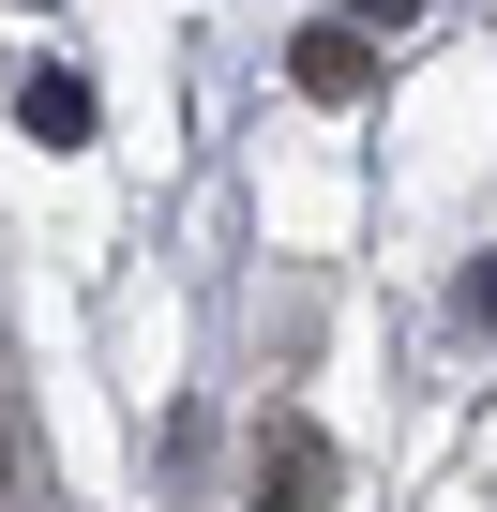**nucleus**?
Masks as SVG:
<instances>
[{
    "mask_svg": "<svg viewBox=\"0 0 497 512\" xmlns=\"http://www.w3.org/2000/svg\"><path fill=\"white\" fill-rule=\"evenodd\" d=\"M257 512H332V437H317L302 407L257 422Z\"/></svg>",
    "mask_w": 497,
    "mask_h": 512,
    "instance_id": "nucleus-1",
    "label": "nucleus"
},
{
    "mask_svg": "<svg viewBox=\"0 0 497 512\" xmlns=\"http://www.w3.org/2000/svg\"><path fill=\"white\" fill-rule=\"evenodd\" d=\"M287 76H302V91H317V106H347V91H362V76H377V46H362V31H347V16H317V31H302V46H287Z\"/></svg>",
    "mask_w": 497,
    "mask_h": 512,
    "instance_id": "nucleus-2",
    "label": "nucleus"
},
{
    "mask_svg": "<svg viewBox=\"0 0 497 512\" xmlns=\"http://www.w3.org/2000/svg\"><path fill=\"white\" fill-rule=\"evenodd\" d=\"M31 136L76 151V136H91V76H31Z\"/></svg>",
    "mask_w": 497,
    "mask_h": 512,
    "instance_id": "nucleus-3",
    "label": "nucleus"
},
{
    "mask_svg": "<svg viewBox=\"0 0 497 512\" xmlns=\"http://www.w3.org/2000/svg\"><path fill=\"white\" fill-rule=\"evenodd\" d=\"M332 16H347V31L377 46V31H407V16H422V0H332Z\"/></svg>",
    "mask_w": 497,
    "mask_h": 512,
    "instance_id": "nucleus-4",
    "label": "nucleus"
},
{
    "mask_svg": "<svg viewBox=\"0 0 497 512\" xmlns=\"http://www.w3.org/2000/svg\"><path fill=\"white\" fill-rule=\"evenodd\" d=\"M467 317H482V332H497V256H482V272H467Z\"/></svg>",
    "mask_w": 497,
    "mask_h": 512,
    "instance_id": "nucleus-5",
    "label": "nucleus"
},
{
    "mask_svg": "<svg viewBox=\"0 0 497 512\" xmlns=\"http://www.w3.org/2000/svg\"><path fill=\"white\" fill-rule=\"evenodd\" d=\"M31 16H61V0H31Z\"/></svg>",
    "mask_w": 497,
    "mask_h": 512,
    "instance_id": "nucleus-6",
    "label": "nucleus"
},
{
    "mask_svg": "<svg viewBox=\"0 0 497 512\" xmlns=\"http://www.w3.org/2000/svg\"><path fill=\"white\" fill-rule=\"evenodd\" d=\"M0 467H16V437H0Z\"/></svg>",
    "mask_w": 497,
    "mask_h": 512,
    "instance_id": "nucleus-7",
    "label": "nucleus"
}]
</instances>
